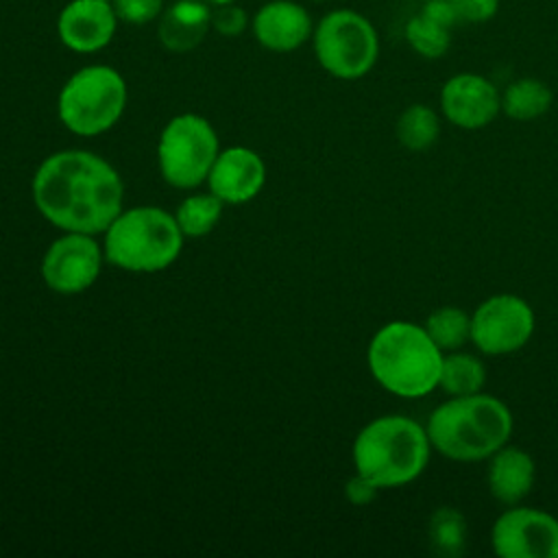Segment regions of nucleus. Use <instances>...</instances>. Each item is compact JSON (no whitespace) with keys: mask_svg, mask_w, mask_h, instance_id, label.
Masks as SVG:
<instances>
[{"mask_svg":"<svg viewBox=\"0 0 558 558\" xmlns=\"http://www.w3.org/2000/svg\"><path fill=\"white\" fill-rule=\"evenodd\" d=\"M534 331V312L517 294H495L471 314V342L486 355H508L525 347Z\"/></svg>","mask_w":558,"mask_h":558,"instance_id":"9","label":"nucleus"},{"mask_svg":"<svg viewBox=\"0 0 558 558\" xmlns=\"http://www.w3.org/2000/svg\"><path fill=\"white\" fill-rule=\"evenodd\" d=\"M218 157V135L211 124L196 113L172 118L161 131L157 161L161 177L174 187H196L207 177Z\"/></svg>","mask_w":558,"mask_h":558,"instance_id":"8","label":"nucleus"},{"mask_svg":"<svg viewBox=\"0 0 558 558\" xmlns=\"http://www.w3.org/2000/svg\"><path fill=\"white\" fill-rule=\"evenodd\" d=\"M209 4H214V7H220V4H229V2H235V0H207Z\"/></svg>","mask_w":558,"mask_h":558,"instance_id":"29","label":"nucleus"},{"mask_svg":"<svg viewBox=\"0 0 558 558\" xmlns=\"http://www.w3.org/2000/svg\"><path fill=\"white\" fill-rule=\"evenodd\" d=\"M440 133L438 113L427 105H410L401 111L397 120V140L408 150H425L429 148Z\"/></svg>","mask_w":558,"mask_h":558,"instance_id":"21","label":"nucleus"},{"mask_svg":"<svg viewBox=\"0 0 558 558\" xmlns=\"http://www.w3.org/2000/svg\"><path fill=\"white\" fill-rule=\"evenodd\" d=\"M414 2H427V0H414Z\"/></svg>","mask_w":558,"mask_h":558,"instance_id":"31","label":"nucleus"},{"mask_svg":"<svg viewBox=\"0 0 558 558\" xmlns=\"http://www.w3.org/2000/svg\"><path fill=\"white\" fill-rule=\"evenodd\" d=\"M314 33L307 9L294 0H270L253 15V35L270 52H292Z\"/></svg>","mask_w":558,"mask_h":558,"instance_id":"14","label":"nucleus"},{"mask_svg":"<svg viewBox=\"0 0 558 558\" xmlns=\"http://www.w3.org/2000/svg\"><path fill=\"white\" fill-rule=\"evenodd\" d=\"M33 201L54 227L74 233H100L122 211L120 174L87 150L50 155L33 177Z\"/></svg>","mask_w":558,"mask_h":558,"instance_id":"1","label":"nucleus"},{"mask_svg":"<svg viewBox=\"0 0 558 558\" xmlns=\"http://www.w3.org/2000/svg\"><path fill=\"white\" fill-rule=\"evenodd\" d=\"M377 486L373 482H368L366 477H362L360 473H355V477H351L347 482V499L355 506H366L375 499L377 495Z\"/></svg>","mask_w":558,"mask_h":558,"instance_id":"28","label":"nucleus"},{"mask_svg":"<svg viewBox=\"0 0 558 558\" xmlns=\"http://www.w3.org/2000/svg\"><path fill=\"white\" fill-rule=\"evenodd\" d=\"M320 68L342 81L366 76L379 57V35L373 22L353 9L325 13L312 33Z\"/></svg>","mask_w":558,"mask_h":558,"instance_id":"7","label":"nucleus"},{"mask_svg":"<svg viewBox=\"0 0 558 558\" xmlns=\"http://www.w3.org/2000/svg\"><path fill=\"white\" fill-rule=\"evenodd\" d=\"M490 543L501 558H558V519L514 504L493 523Z\"/></svg>","mask_w":558,"mask_h":558,"instance_id":"10","label":"nucleus"},{"mask_svg":"<svg viewBox=\"0 0 558 558\" xmlns=\"http://www.w3.org/2000/svg\"><path fill=\"white\" fill-rule=\"evenodd\" d=\"M551 100L554 94L547 87V83L532 76H523L512 81L501 92V111L517 122H530L547 113Z\"/></svg>","mask_w":558,"mask_h":558,"instance_id":"19","label":"nucleus"},{"mask_svg":"<svg viewBox=\"0 0 558 558\" xmlns=\"http://www.w3.org/2000/svg\"><path fill=\"white\" fill-rule=\"evenodd\" d=\"M458 24L449 0H427L421 2V9L405 22L403 37L418 57L440 59L447 54Z\"/></svg>","mask_w":558,"mask_h":558,"instance_id":"16","label":"nucleus"},{"mask_svg":"<svg viewBox=\"0 0 558 558\" xmlns=\"http://www.w3.org/2000/svg\"><path fill=\"white\" fill-rule=\"evenodd\" d=\"M220 214H222V201L216 194H194L179 205L174 220L183 235L198 238L214 229Z\"/></svg>","mask_w":558,"mask_h":558,"instance_id":"23","label":"nucleus"},{"mask_svg":"<svg viewBox=\"0 0 558 558\" xmlns=\"http://www.w3.org/2000/svg\"><path fill=\"white\" fill-rule=\"evenodd\" d=\"M429 451L425 425L403 414H386L366 423L355 436L353 464L377 488H397L425 471Z\"/></svg>","mask_w":558,"mask_h":558,"instance_id":"4","label":"nucleus"},{"mask_svg":"<svg viewBox=\"0 0 558 558\" xmlns=\"http://www.w3.org/2000/svg\"><path fill=\"white\" fill-rule=\"evenodd\" d=\"M460 24H484L499 11V0H449Z\"/></svg>","mask_w":558,"mask_h":558,"instance_id":"27","label":"nucleus"},{"mask_svg":"<svg viewBox=\"0 0 558 558\" xmlns=\"http://www.w3.org/2000/svg\"><path fill=\"white\" fill-rule=\"evenodd\" d=\"M209 192L222 203H246L257 196L266 181V168L257 153L235 146L218 153L209 170Z\"/></svg>","mask_w":558,"mask_h":558,"instance_id":"15","label":"nucleus"},{"mask_svg":"<svg viewBox=\"0 0 558 558\" xmlns=\"http://www.w3.org/2000/svg\"><path fill=\"white\" fill-rule=\"evenodd\" d=\"M211 28V9L201 0H172L157 22V37L172 52L194 50Z\"/></svg>","mask_w":558,"mask_h":558,"instance_id":"18","label":"nucleus"},{"mask_svg":"<svg viewBox=\"0 0 558 558\" xmlns=\"http://www.w3.org/2000/svg\"><path fill=\"white\" fill-rule=\"evenodd\" d=\"M432 449L456 462L488 460L512 434L510 408L486 392L451 397L425 423Z\"/></svg>","mask_w":558,"mask_h":558,"instance_id":"2","label":"nucleus"},{"mask_svg":"<svg viewBox=\"0 0 558 558\" xmlns=\"http://www.w3.org/2000/svg\"><path fill=\"white\" fill-rule=\"evenodd\" d=\"M440 111L458 129L477 131L488 126L501 111V94L493 81L475 72H460L440 89Z\"/></svg>","mask_w":558,"mask_h":558,"instance_id":"12","label":"nucleus"},{"mask_svg":"<svg viewBox=\"0 0 558 558\" xmlns=\"http://www.w3.org/2000/svg\"><path fill=\"white\" fill-rule=\"evenodd\" d=\"M107 2H111V4H113V0H107Z\"/></svg>","mask_w":558,"mask_h":558,"instance_id":"32","label":"nucleus"},{"mask_svg":"<svg viewBox=\"0 0 558 558\" xmlns=\"http://www.w3.org/2000/svg\"><path fill=\"white\" fill-rule=\"evenodd\" d=\"M102 266L98 244L89 233H74L54 240L44 255L41 277L48 288L61 294H76L89 288Z\"/></svg>","mask_w":558,"mask_h":558,"instance_id":"11","label":"nucleus"},{"mask_svg":"<svg viewBox=\"0 0 558 558\" xmlns=\"http://www.w3.org/2000/svg\"><path fill=\"white\" fill-rule=\"evenodd\" d=\"M484 384H486V368L480 357L464 351H449L442 357L438 386L447 395L451 397L475 395V392H482Z\"/></svg>","mask_w":558,"mask_h":558,"instance_id":"20","label":"nucleus"},{"mask_svg":"<svg viewBox=\"0 0 558 558\" xmlns=\"http://www.w3.org/2000/svg\"><path fill=\"white\" fill-rule=\"evenodd\" d=\"M246 26H248V13L240 4L229 2L211 9V28H216L220 35L235 37V35H242Z\"/></svg>","mask_w":558,"mask_h":558,"instance_id":"26","label":"nucleus"},{"mask_svg":"<svg viewBox=\"0 0 558 558\" xmlns=\"http://www.w3.org/2000/svg\"><path fill=\"white\" fill-rule=\"evenodd\" d=\"M425 329L445 353L458 351L471 340V316L460 307L445 305L427 316Z\"/></svg>","mask_w":558,"mask_h":558,"instance_id":"22","label":"nucleus"},{"mask_svg":"<svg viewBox=\"0 0 558 558\" xmlns=\"http://www.w3.org/2000/svg\"><path fill=\"white\" fill-rule=\"evenodd\" d=\"M466 543V521L464 517L442 506L429 519V545L438 556H460Z\"/></svg>","mask_w":558,"mask_h":558,"instance_id":"24","label":"nucleus"},{"mask_svg":"<svg viewBox=\"0 0 558 558\" xmlns=\"http://www.w3.org/2000/svg\"><path fill=\"white\" fill-rule=\"evenodd\" d=\"M118 28V15L107 0H70L57 20L61 44L81 54L98 52L111 44Z\"/></svg>","mask_w":558,"mask_h":558,"instance_id":"13","label":"nucleus"},{"mask_svg":"<svg viewBox=\"0 0 558 558\" xmlns=\"http://www.w3.org/2000/svg\"><path fill=\"white\" fill-rule=\"evenodd\" d=\"M183 233L174 216L159 207H133L120 211L105 231V257L118 268L157 272L181 253Z\"/></svg>","mask_w":558,"mask_h":558,"instance_id":"5","label":"nucleus"},{"mask_svg":"<svg viewBox=\"0 0 558 558\" xmlns=\"http://www.w3.org/2000/svg\"><path fill=\"white\" fill-rule=\"evenodd\" d=\"M312 2H327V0H312Z\"/></svg>","mask_w":558,"mask_h":558,"instance_id":"30","label":"nucleus"},{"mask_svg":"<svg viewBox=\"0 0 558 558\" xmlns=\"http://www.w3.org/2000/svg\"><path fill=\"white\" fill-rule=\"evenodd\" d=\"M113 9L118 20L142 26L159 20L163 11V0H113Z\"/></svg>","mask_w":558,"mask_h":558,"instance_id":"25","label":"nucleus"},{"mask_svg":"<svg viewBox=\"0 0 558 558\" xmlns=\"http://www.w3.org/2000/svg\"><path fill=\"white\" fill-rule=\"evenodd\" d=\"M536 477V464L532 456L519 447L504 445L488 458V490L504 504L514 506L530 495Z\"/></svg>","mask_w":558,"mask_h":558,"instance_id":"17","label":"nucleus"},{"mask_svg":"<svg viewBox=\"0 0 558 558\" xmlns=\"http://www.w3.org/2000/svg\"><path fill=\"white\" fill-rule=\"evenodd\" d=\"M126 107V83L109 65H85L74 72L59 94V118L76 135L109 131Z\"/></svg>","mask_w":558,"mask_h":558,"instance_id":"6","label":"nucleus"},{"mask_svg":"<svg viewBox=\"0 0 558 558\" xmlns=\"http://www.w3.org/2000/svg\"><path fill=\"white\" fill-rule=\"evenodd\" d=\"M445 351L432 340L425 325L392 320L375 331L366 360L375 381L405 399H418L436 390Z\"/></svg>","mask_w":558,"mask_h":558,"instance_id":"3","label":"nucleus"}]
</instances>
